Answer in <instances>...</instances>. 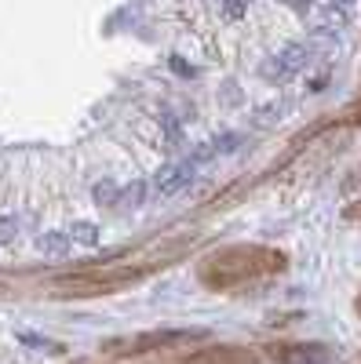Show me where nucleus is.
<instances>
[{
  "label": "nucleus",
  "mask_w": 361,
  "mask_h": 364,
  "mask_svg": "<svg viewBox=\"0 0 361 364\" xmlns=\"http://www.w3.org/2000/svg\"><path fill=\"white\" fill-rule=\"evenodd\" d=\"M274 364H333V350L325 343H274L266 346Z\"/></svg>",
  "instance_id": "nucleus-4"
},
{
  "label": "nucleus",
  "mask_w": 361,
  "mask_h": 364,
  "mask_svg": "<svg viewBox=\"0 0 361 364\" xmlns=\"http://www.w3.org/2000/svg\"><path fill=\"white\" fill-rule=\"evenodd\" d=\"M208 339L204 328H172V331H142L132 339H110L103 350L110 357H139V353H157V350H172V346H190Z\"/></svg>",
  "instance_id": "nucleus-3"
},
{
  "label": "nucleus",
  "mask_w": 361,
  "mask_h": 364,
  "mask_svg": "<svg viewBox=\"0 0 361 364\" xmlns=\"http://www.w3.org/2000/svg\"><path fill=\"white\" fill-rule=\"evenodd\" d=\"M183 364H259V353L256 350H245V346H201V350H190L183 357Z\"/></svg>",
  "instance_id": "nucleus-5"
},
{
  "label": "nucleus",
  "mask_w": 361,
  "mask_h": 364,
  "mask_svg": "<svg viewBox=\"0 0 361 364\" xmlns=\"http://www.w3.org/2000/svg\"><path fill=\"white\" fill-rule=\"evenodd\" d=\"M343 120H347V124H361V102H357V106H354V109H350Z\"/></svg>",
  "instance_id": "nucleus-14"
},
{
  "label": "nucleus",
  "mask_w": 361,
  "mask_h": 364,
  "mask_svg": "<svg viewBox=\"0 0 361 364\" xmlns=\"http://www.w3.org/2000/svg\"><path fill=\"white\" fill-rule=\"evenodd\" d=\"M223 11H226L230 18H241V15H245V0H226Z\"/></svg>",
  "instance_id": "nucleus-12"
},
{
  "label": "nucleus",
  "mask_w": 361,
  "mask_h": 364,
  "mask_svg": "<svg viewBox=\"0 0 361 364\" xmlns=\"http://www.w3.org/2000/svg\"><path fill=\"white\" fill-rule=\"evenodd\" d=\"M288 4H292V8H303V11H307V0H288Z\"/></svg>",
  "instance_id": "nucleus-15"
},
{
  "label": "nucleus",
  "mask_w": 361,
  "mask_h": 364,
  "mask_svg": "<svg viewBox=\"0 0 361 364\" xmlns=\"http://www.w3.org/2000/svg\"><path fill=\"white\" fill-rule=\"evenodd\" d=\"M281 63H285L288 70H299V66H307V48H299V44L285 48V51H281Z\"/></svg>",
  "instance_id": "nucleus-10"
},
{
  "label": "nucleus",
  "mask_w": 361,
  "mask_h": 364,
  "mask_svg": "<svg viewBox=\"0 0 361 364\" xmlns=\"http://www.w3.org/2000/svg\"><path fill=\"white\" fill-rule=\"evenodd\" d=\"M164 262H146V266H84L73 273H63V277L51 281V291L63 299H95V295H117L128 291L132 284L146 281L154 269H161Z\"/></svg>",
  "instance_id": "nucleus-2"
},
{
  "label": "nucleus",
  "mask_w": 361,
  "mask_h": 364,
  "mask_svg": "<svg viewBox=\"0 0 361 364\" xmlns=\"http://www.w3.org/2000/svg\"><path fill=\"white\" fill-rule=\"evenodd\" d=\"M146 197H150V186H146V182L142 178H135V182H128V186L125 190H120V208H142L146 204Z\"/></svg>",
  "instance_id": "nucleus-7"
},
{
  "label": "nucleus",
  "mask_w": 361,
  "mask_h": 364,
  "mask_svg": "<svg viewBox=\"0 0 361 364\" xmlns=\"http://www.w3.org/2000/svg\"><path fill=\"white\" fill-rule=\"evenodd\" d=\"M70 245H73L70 233H48V237H41V248L48 255H63V252H70Z\"/></svg>",
  "instance_id": "nucleus-8"
},
{
  "label": "nucleus",
  "mask_w": 361,
  "mask_h": 364,
  "mask_svg": "<svg viewBox=\"0 0 361 364\" xmlns=\"http://www.w3.org/2000/svg\"><path fill=\"white\" fill-rule=\"evenodd\" d=\"M113 197H117V186H113V182H103V186H95V200L110 204Z\"/></svg>",
  "instance_id": "nucleus-11"
},
{
  "label": "nucleus",
  "mask_w": 361,
  "mask_h": 364,
  "mask_svg": "<svg viewBox=\"0 0 361 364\" xmlns=\"http://www.w3.org/2000/svg\"><path fill=\"white\" fill-rule=\"evenodd\" d=\"M70 237L77 240V245H95V240H99V230H95L92 223H73V226H70Z\"/></svg>",
  "instance_id": "nucleus-9"
},
{
  "label": "nucleus",
  "mask_w": 361,
  "mask_h": 364,
  "mask_svg": "<svg viewBox=\"0 0 361 364\" xmlns=\"http://www.w3.org/2000/svg\"><path fill=\"white\" fill-rule=\"evenodd\" d=\"M354 310H357V314H361V295H357V299H354Z\"/></svg>",
  "instance_id": "nucleus-16"
},
{
  "label": "nucleus",
  "mask_w": 361,
  "mask_h": 364,
  "mask_svg": "<svg viewBox=\"0 0 361 364\" xmlns=\"http://www.w3.org/2000/svg\"><path fill=\"white\" fill-rule=\"evenodd\" d=\"M15 237V219H0V245H8Z\"/></svg>",
  "instance_id": "nucleus-13"
},
{
  "label": "nucleus",
  "mask_w": 361,
  "mask_h": 364,
  "mask_svg": "<svg viewBox=\"0 0 361 364\" xmlns=\"http://www.w3.org/2000/svg\"><path fill=\"white\" fill-rule=\"evenodd\" d=\"M288 266V255L278 248H263V245H230L212 252L201 262V284L212 288V291H234V288H245L252 281L263 277H274Z\"/></svg>",
  "instance_id": "nucleus-1"
},
{
  "label": "nucleus",
  "mask_w": 361,
  "mask_h": 364,
  "mask_svg": "<svg viewBox=\"0 0 361 364\" xmlns=\"http://www.w3.org/2000/svg\"><path fill=\"white\" fill-rule=\"evenodd\" d=\"M187 178H190V168H187V164H164V168L157 171L154 190H157V197H172L175 190L187 186Z\"/></svg>",
  "instance_id": "nucleus-6"
}]
</instances>
